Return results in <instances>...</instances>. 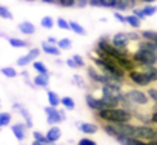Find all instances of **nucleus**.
<instances>
[{
	"label": "nucleus",
	"instance_id": "17",
	"mask_svg": "<svg viewBox=\"0 0 157 145\" xmlns=\"http://www.w3.org/2000/svg\"><path fill=\"white\" fill-rule=\"evenodd\" d=\"M33 80H34V85L46 88L48 84H49V74H39V76H36Z\"/></svg>",
	"mask_w": 157,
	"mask_h": 145
},
{
	"label": "nucleus",
	"instance_id": "36",
	"mask_svg": "<svg viewBox=\"0 0 157 145\" xmlns=\"http://www.w3.org/2000/svg\"><path fill=\"white\" fill-rule=\"evenodd\" d=\"M72 60L75 62L77 66H85V60H83L80 56H78V54H74V56H72Z\"/></svg>",
	"mask_w": 157,
	"mask_h": 145
},
{
	"label": "nucleus",
	"instance_id": "51",
	"mask_svg": "<svg viewBox=\"0 0 157 145\" xmlns=\"http://www.w3.org/2000/svg\"><path fill=\"white\" fill-rule=\"evenodd\" d=\"M33 145H45V143H42V142H39V140H34Z\"/></svg>",
	"mask_w": 157,
	"mask_h": 145
},
{
	"label": "nucleus",
	"instance_id": "50",
	"mask_svg": "<svg viewBox=\"0 0 157 145\" xmlns=\"http://www.w3.org/2000/svg\"><path fill=\"white\" fill-rule=\"evenodd\" d=\"M139 2H142V3H154L155 0H139Z\"/></svg>",
	"mask_w": 157,
	"mask_h": 145
},
{
	"label": "nucleus",
	"instance_id": "14",
	"mask_svg": "<svg viewBox=\"0 0 157 145\" xmlns=\"http://www.w3.org/2000/svg\"><path fill=\"white\" fill-rule=\"evenodd\" d=\"M78 130L86 134H94V133H97L99 127L94 123H90V122H83V123H78Z\"/></svg>",
	"mask_w": 157,
	"mask_h": 145
},
{
	"label": "nucleus",
	"instance_id": "8",
	"mask_svg": "<svg viewBox=\"0 0 157 145\" xmlns=\"http://www.w3.org/2000/svg\"><path fill=\"white\" fill-rule=\"evenodd\" d=\"M39 56H40V48H31L26 56H22L17 59V66H25V65L31 63L33 60H36Z\"/></svg>",
	"mask_w": 157,
	"mask_h": 145
},
{
	"label": "nucleus",
	"instance_id": "18",
	"mask_svg": "<svg viewBox=\"0 0 157 145\" xmlns=\"http://www.w3.org/2000/svg\"><path fill=\"white\" fill-rule=\"evenodd\" d=\"M125 23H128L131 28L139 29V28H140V25H142V20H140V19H137L134 14H129V16H125Z\"/></svg>",
	"mask_w": 157,
	"mask_h": 145
},
{
	"label": "nucleus",
	"instance_id": "42",
	"mask_svg": "<svg viewBox=\"0 0 157 145\" xmlns=\"http://www.w3.org/2000/svg\"><path fill=\"white\" fill-rule=\"evenodd\" d=\"M88 5L94 8H102V0H88Z\"/></svg>",
	"mask_w": 157,
	"mask_h": 145
},
{
	"label": "nucleus",
	"instance_id": "24",
	"mask_svg": "<svg viewBox=\"0 0 157 145\" xmlns=\"http://www.w3.org/2000/svg\"><path fill=\"white\" fill-rule=\"evenodd\" d=\"M60 104H62L66 110H74V108H75V102H74V99L69 97V96L62 97V99H60Z\"/></svg>",
	"mask_w": 157,
	"mask_h": 145
},
{
	"label": "nucleus",
	"instance_id": "38",
	"mask_svg": "<svg viewBox=\"0 0 157 145\" xmlns=\"http://www.w3.org/2000/svg\"><path fill=\"white\" fill-rule=\"evenodd\" d=\"M132 14H134L137 19H140V20L146 19V17H145V14H143V11H142V10H139V8H132Z\"/></svg>",
	"mask_w": 157,
	"mask_h": 145
},
{
	"label": "nucleus",
	"instance_id": "46",
	"mask_svg": "<svg viewBox=\"0 0 157 145\" xmlns=\"http://www.w3.org/2000/svg\"><path fill=\"white\" fill-rule=\"evenodd\" d=\"M56 111H57V108H54V107H51V105H49V107H45L46 116H48V114H52V113H56Z\"/></svg>",
	"mask_w": 157,
	"mask_h": 145
},
{
	"label": "nucleus",
	"instance_id": "15",
	"mask_svg": "<svg viewBox=\"0 0 157 145\" xmlns=\"http://www.w3.org/2000/svg\"><path fill=\"white\" fill-rule=\"evenodd\" d=\"M139 36L143 40H149V42H155L157 43V33L154 29H143V31L139 33Z\"/></svg>",
	"mask_w": 157,
	"mask_h": 145
},
{
	"label": "nucleus",
	"instance_id": "47",
	"mask_svg": "<svg viewBox=\"0 0 157 145\" xmlns=\"http://www.w3.org/2000/svg\"><path fill=\"white\" fill-rule=\"evenodd\" d=\"M65 63H66L68 66H71V68H78V66L75 65V62L72 60V57H71V59H66V62H65Z\"/></svg>",
	"mask_w": 157,
	"mask_h": 145
},
{
	"label": "nucleus",
	"instance_id": "12",
	"mask_svg": "<svg viewBox=\"0 0 157 145\" xmlns=\"http://www.w3.org/2000/svg\"><path fill=\"white\" fill-rule=\"evenodd\" d=\"M137 45H139L140 49L151 51V53H155V54H157V43H155V42H149V40H143V39H140V40L137 42Z\"/></svg>",
	"mask_w": 157,
	"mask_h": 145
},
{
	"label": "nucleus",
	"instance_id": "20",
	"mask_svg": "<svg viewBox=\"0 0 157 145\" xmlns=\"http://www.w3.org/2000/svg\"><path fill=\"white\" fill-rule=\"evenodd\" d=\"M8 42H10V45L13 48H28L29 46V42L22 40V39H16V37H10Z\"/></svg>",
	"mask_w": 157,
	"mask_h": 145
},
{
	"label": "nucleus",
	"instance_id": "31",
	"mask_svg": "<svg viewBox=\"0 0 157 145\" xmlns=\"http://www.w3.org/2000/svg\"><path fill=\"white\" fill-rule=\"evenodd\" d=\"M11 122V114L10 113H0V127H5Z\"/></svg>",
	"mask_w": 157,
	"mask_h": 145
},
{
	"label": "nucleus",
	"instance_id": "30",
	"mask_svg": "<svg viewBox=\"0 0 157 145\" xmlns=\"http://www.w3.org/2000/svg\"><path fill=\"white\" fill-rule=\"evenodd\" d=\"M40 25L43 26V28H46V29H51L52 26H54V20H52V17H43L42 20H40Z\"/></svg>",
	"mask_w": 157,
	"mask_h": 145
},
{
	"label": "nucleus",
	"instance_id": "35",
	"mask_svg": "<svg viewBox=\"0 0 157 145\" xmlns=\"http://www.w3.org/2000/svg\"><path fill=\"white\" fill-rule=\"evenodd\" d=\"M34 140H39V142H42V143H48V140H46V137H45V134H42L40 131H34Z\"/></svg>",
	"mask_w": 157,
	"mask_h": 145
},
{
	"label": "nucleus",
	"instance_id": "26",
	"mask_svg": "<svg viewBox=\"0 0 157 145\" xmlns=\"http://www.w3.org/2000/svg\"><path fill=\"white\" fill-rule=\"evenodd\" d=\"M19 110H20V113H22V116H23V119H25V122H26V127L31 128V127H33V120H31L29 111H28L25 107H19Z\"/></svg>",
	"mask_w": 157,
	"mask_h": 145
},
{
	"label": "nucleus",
	"instance_id": "43",
	"mask_svg": "<svg viewBox=\"0 0 157 145\" xmlns=\"http://www.w3.org/2000/svg\"><path fill=\"white\" fill-rule=\"evenodd\" d=\"M102 8H114V0H102Z\"/></svg>",
	"mask_w": 157,
	"mask_h": 145
},
{
	"label": "nucleus",
	"instance_id": "5",
	"mask_svg": "<svg viewBox=\"0 0 157 145\" xmlns=\"http://www.w3.org/2000/svg\"><path fill=\"white\" fill-rule=\"evenodd\" d=\"M134 105H137V107H146L148 104H149V99H148V96H146V93H143V91H140V90H136V88H131V90H128L126 93H123Z\"/></svg>",
	"mask_w": 157,
	"mask_h": 145
},
{
	"label": "nucleus",
	"instance_id": "3",
	"mask_svg": "<svg viewBox=\"0 0 157 145\" xmlns=\"http://www.w3.org/2000/svg\"><path fill=\"white\" fill-rule=\"evenodd\" d=\"M134 137L140 139V140H155L157 139V133L155 128L149 123H142V125H136L134 127Z\"/></svg>",
	"mask_w": 157,
	"mask_h": 145
},
{
	"label": "nucleus",
	"instance_id": "7",
	"mask_svg": "<svg viewBox=\"0 0 157 145\" xmlns=\"http://www.w3.org/2000/svg\"><path fill=\"white\" fill-rule=\"evenodd\" d=\"M111 45L116 46V48H119V49H126L128 45H129V39H128L126 33H117V34H114L113 39H111Z\"/></svg>",
	"mask_w": 157,
	"mask_h": 145
},
{
	"label": "nucleus",
	"instance_id": "45",
	"mask_svg": "<svg viewBox=\"0 0 157 145\" xmlns=\"http://www.w3.org/2000/svg\"><path fill=\"white\" fill-rule=\"evenodd\" d=\"M74 82H75L78 87H80V88H83V87H85V82L82 80V77L78 76V74H75V76H74Z\"/></svg>",
	"mask_w": 157,
	"mask_h": 145
},
{
	"label": "nucleus",
	"instance_id": "44",
	"mask_svg": "<svg viewBox=\"0 0 157 145\" xmlns=\"http://www.w3.org/2000/svg\"><path fill=\"white\" fill-rule=\"evenodd\" d=\"M114 17H116V20H117V22L125 23V16H123L120 11H116V13H114Z\"/></svg>",
	"mask_w": 157,
	"mask_h": 145
},
{
	"label": "nucleus",
	"instance_id": "37",
	"mask_svg": "<svg viewBox=\"0 0 157 145\" xmlns=\"http://www.w3.org/2000/svg\"><path fill=\"white\" fill-rule=\"evenodd\" d=\"M77 145H97L93 139H88V137H83V139H80L78 140V143Z\"/></svg>",
	"mask_w": 157,
	"mask_h": 145
},
{
	"label": "nucleus",
	"instance_id": "21",
	"mask_svg": "<svg viewBox=\"0 0 157 145\" xmlns=\"http://www.w3.org/2000/svg\"><path fill=\"white\" fill-rule=\"evenodd\" d=\"M13 133H14V136H16L19 140H23V139H25V125H23V123H16V125H13Z\"/></svg>",
	"mask_w": 157,
	"mask_h": 145
},
{
	"label": "nucleus",
	"instance_id": "22",
	"mask_svg": "<svg viewBox=\"0 0 157 145\" xmlns=\"http://www.w3.org/2000/svg\"><path fill=\"white\" fill-rule=\"evenodd\" d=\"M56 46H57L59 49H71V46H72V42H71V39L65 37V39H60V40H57Z\"/></svg>",
	"mask_w": 157,
	"mask_h": 145
},
{
	"label": "nucleus",
	"instance_id": "9",
	"mask_svg": "<svg viewBox=\"0 0 157 145\" xmlns=\"http://www.w3.org/2000/svg\"><path fill=\"white\" fill-rule=\"evenodd\" d=\"M137 5V0H114V8L117 11H126V10H132Z\"/></svg>",
	"mask_w": 157,
	"mask_h": 145
},
{
	"label": "nucleus",
	"instance_id": "1",
	"mask_svg": "<svg viewBox=\"0 0 157 145\" xmlns=\"http://www.w3.org/2000/svg\"><path fill=\"white\" fill-rule=\"evenodd\" d=\"M97 116L100 120L103 122H113V123H123V122H131L134 117L129 111L123 110L122 107H116V108H108V110H102L97 111Z\"/></svg>",
	"mask_w": 157,
	"mask_h": 145
},
{
	"label": "nucleus",
	"instance_id": "6",
	"mask_svg": "<svg viewBox=\"0 0 157 145\" xmlns=\"http://www.w3.org/2000/svg\"><path fill=\"white\" fill-rule=\"evenodd\" d=\"M128 79H129L132 84H136L137 87H148V85L151 84L149 79H148V76L145 74L142 69H137V68L128 71Z\"/></svg>",
	"mask_w": 157,
	"mask_h": 145
},
{
	"label": "nucleus",
	"instance_id": "32",
	"mask_svg": "<svg viewBox=\"0 0 157 145\" xmlns=\"http://www.w3.org/2000/svg\"><path fill=\"white\" fill-rule=\"evenodd\" d=\"M0 17H2V19H13V13L6 8V6H2V5H0Z\"/></svg>",
	"mask_w": 157,
	"mask_h": 145
},
{
	"label": "nucleus",
	"instance_id": "2",
	"mask_svg": "<svg viewBox=\"0 0 157 145\" xmlns=\"http://www.w3.org/2000/svg\"><path fill=\"white\" fill-rule=\"evenodd\" d=\"M131 59L137 63V66H142V65H155L157 54L155 53H151V51H145V49L137 48V51H134L131 54Z\"/></svg>",
	"mask_w": 157,
	"mask_h": 145
},
{
	"label": "nucleus",
	"instance_id": "28",
	"mask_svg": "<svg viewBox=\"0 0 157 145\" xmlns=\"http://www.w3.org/2000/svg\"><path fill=\"white\" fill-rule=\"evenodd\" d=\"M2 74L3 76H6V77H16L17 76V71L14 69V68H11V66H5V68H2Z\"/></svg>",
	"mask_w": 157,
	"mask_h": 145
},
{
	"label": "nucleus",
	"instance_id": "25",
	"mask_svg": "<svg viewBox=\"0 0 157 145\" xmlns=\"http://www.w3.org/2000/svg\"><path fill=\"white\" fill-rule=\"evenodd\" d=\"M33 62H34L33 66H34V69L39 72V74H49L48 68L45 66V63H42V62H39V60H33Z\"/></svg>",
	"mask_w": 157,
	"mask_h": 145
},
{
	"label": "nucleus",
	"instance_id": "39",
	"mask_svg": "<svg viewBox=\"0 0 157 145\" xmlns=\"http://www.w3.org/2000/svg\"><path fill=\"white\" fill-rule=\"evenodd\" d=\"M56 25H57L60 29H69V28H68V22H66L65 19H59V20L56 22Z\"/></svg>",
	"mask_w": 157,
	"mask_h": 145
},
{
	"label": "nucleus",
	"instance_id": "29",
	"mask_svg": "<svg viewBox=\"0 0 157 145\" xmlns=\"http://www.w3.org/2000/svg\"><path fill=\"white\" fill-rule=\"evenodd\" d=\"M142 11H143V14H145V17H151V16H154L155 14V6L154 5H145L143 8H142Z\"/></svg>",
	"mask_w": 157,
	"mask_h": 145
},
{
	"label": "nucleus",
	"instance_id": "34",
	"mask_svg": "<svg viewBox=\"0 0 157 145\" xmlns=\"http://www.w3.org/2000/svg\"><path fill=\"white\" fill-rule=\"evenodd\" d=\"M57 5L63 8H72L74 6V0H57Z\"/></svg>",
	"mask_w": 157,
	"mask_h": 145
},
{
	"label": "nucleus",
	"instance_id": "16",
	"mask_svg": "<svg viewBox=\"0 0 157 145\" xmlns=\"http://www.w3.org/2000/svg\"><path fill=\"white\" fill-rule=\"evenodd\" d=\"M42 49H43L46 54H51V56H60V49H59L56 45H49L48 42H42Z\"/></svg>",
	"mask_w": 157,
	"mask_h": 145
},
{
	"label": "nucleus",
	"instance_id": "4",
	"mask_svg": "<svg viewBox=\"0 0 157 145\" xmlns=\"http://www.w3.org/2000/svg\"><path fill=\"white\" fill-rule=\"evenodd\" d=\"M122 84H117V82H109V84H103L102 85V96L103 97H108L111 100H116L119 102L120 97H122Z\"/></svg>",
	"mask_w": 157,
	"mask_h": 145
},
{
	"label": "nucleus",
	"instance_id": "10",
	"mask_svg": "<svg viewBox=\"0 0 157 145\" xmlns=\"http://www.w3.org/2000/svg\"><path fill=\"white\" fill-rule=\"evenodd\" d=\"M60 136H62V131H60V128H59L57 125H52V127L46 131V134H45V137H46V140H48V145H52L56 140L60 139Z\"/></svg>",
	"mask_w": 157,
	"mask_h": 145
},
{
	"label": "nucleus",
	"instance_id": "48",
	"mask_svg": "<svg viewBox=\"0 0 157 145\" xmlns=\"http://www.w3.org/2000/svg\"><path fill=\"white\" fill-rule=\"evenodd\" d=\"M45 42H48L49 45H56V43H57V39H56V37H48Z\"/></svg>",
	"mask_w": 157,
	"mask_h": 145
},
{
	"label": "nucleus",
	"instance_id": "19",
	"mask_svg": "<svg viewBox=\"0 0 157 145\" xmlns=\"http://www.w3.org/2000/svg\"><path fill=\"white\" fill-rule=\"evenodd\" d=\"M68 28L71 31H74L75 34H78V36H86V29L82 25H78L77 22H68Z\"/></svg>",
	"mask_w": 157,
	"mask_h": 145
},
{
	"label": "nucleus",
	"instance_id": "27",
	"mask_svg": "<svg viewBox=\"0 0 157 145\" xmlns=\"http://www.w3.org/2000/svg\"><path fill=\"white\" fill-rule=\"evenodd\" d=\"M46 122H48L49 125H56V123L62 122V117H60L59 111H56V113H52V114H48V117H46Z\"/></svg>",
	"mask_w": 157,
	"mask_h": 145
},
{
	"label": "nucleus",
	"instance_id": "40",
	"mask_svg": "<svg viewBox=\"0 0 157 145\" xmlns=\"http://www.w3.org/2000/svg\"><path fill=\"white\" fill-rule=\"evenodd\" d=\"M74 6L75 8H85V6H88V0H74Z\"/></svg>",
	"mask_w": 157,
	"mask_h": 145
},
{
	"label": "nucleus",
	"instance_id": "33",
	"mask_svg": "<svg viewBox=\"0 0 157 145\" xmlns=\"http://www.w3.org/2000/svg\"><path fill=\"white\" fill-rule=\"evenodd\" d=\"M146 93H148L146 96H148V99H151V102H157V90L154 87H149Z\"/></svg>",
	"mask_w": 157,
	"mask_h": 145
},
{
	"label": "nucleus",
	"instance_id": "11",
	"mask_svg": "<svg viewBox=\"0 0 157 145\" xmlns=\"http://www.w3.org/2000/svg\"><path fill=\"white\" fill-rule=\"evenodd\" d=\"M117 62H119V65H120V68H122L123 71H131V69L139 68L137 63H136L131 57H122V59H119Z\"/></svg>",
	"mask_w": 157,
	"mask_h": 145
},
{
	"label": "nucleus",
	"instance_id": "41",
	"mask_svg": "<svg viewBox=\"0 0 157 145\" xmlns=\"http://www.w3.org/2000/svg\"><path fill=\"white\" fill-rule=\"evenodd\" d=\"M126 36H128V39H129V42H139L140 40V36L137 34V33H126Z\"/></svg>",
	"mask_w": 157,
	"mask_h": 145
},
{
	"label": "nucleus",
	"instance_id": "49",
	"mask_svg": "<svg viewBox=\"0 0 157 145\" xmlns=\"http://www.w3.org/2000/svg\"><path fill=\"white\" fill-rule=\"evenodd\" d=\"M45 3H51V5H57V0H42Z\"/></svg>",
	"mask_w": 157,
	"mask_h": 145
},
{
	"label": "nucleus",
	"instance_id": "23",
	"mask_svg": "<svg viewBox=\"0 0 157 145\" xmlns=\"http://www.w3.org/2000/svg\"><path fill=\"white\" fill-rule=\"evenodd\" d=\"M48 102H49L51 107L57 108V107L60 105V97H59L54 91H48Z\"/></svg>",
	"mask_w": 157,
	"mask_h": 145
},
{
	"label": "nucleus",
	"instance_id": "13",
	"mask_svg": "<svg viewBox=\"0 0 157 145\" xmlns=\"http://www.w3.org/2000/svg\"><path fill=\"white\" fill-rule=\"evenodd\" d=\"M19 31H20L22 34L33 36V34L36 33V26H34V23H31V22H22V23L19 25Z\"/></svg>",
	"mask_w": 157,
	"mask_h": 145
}]
</instances>
